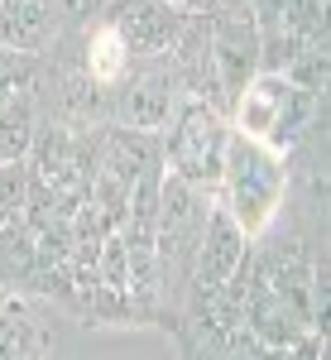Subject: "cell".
Masks as SVG:
<instances>
[{"label":"cell","mask_w":331,"mask_h":360,"mask_svg":"<svg viewBox=\"0 0 331 360\" xmlns=\"http://www.w3.org/2000/svg\"><path fill=\"white\" fill-rule=\"evenodd\" d=\"M317 106H322V101H317L312 91H303V86H293L288 77L259 72V77L231 101V130L254 139V144H264L269 154L283 159V154H293L307 139L312 120H317Z\"/></svg>","instance_id":"6da1fadb"},{"label":"cell","mask_w":331,"mask_h":360,"mask_svg":"<svg viewBox=\"0 0 331 360\" xmlns=\"http://www.w3.org/2000/svg\"><path fill=\"white\" fill-rule=\"evenodd\" d=\"M283 188H288V168L278 154H269L264 144L235 135L226 144V168H221V207L235 217V226L249 240H259L274 226L278 207H283Z\"/></svg>","instance_id":"7a4b0ae2"},{"label":"cell","mask_w":331,"mask_h":360,"mask_svg":"<svg viewBox=\"0 0 331 360\" xmlns=\"http://www.w3.org/2000/svg\"><path fill=\"white\" fill-rule=\"evenodd\" d=\"M226 144H231V120H226V111L183 96L173 120H168V130H164V173L193 183L202 193H212V188H221Z\"/></svg>","instance_id":"3957f363"},{"label":"cell","mask_w":331,"mask_h":360,"mask_svg":"<svg viewBox=\"0 0 331 360\" xmlns=\"http://www.w3.org/2000/svg\"><path fill=\"white\" fill-rule=\"evenodd\" d=\"M183 91L168 72V58L159 63H130V72L110 86V125L135 135H164Z\"/></svg>","instance_id":"277c9868"},{"label":"cell","mask_w":331,"mask_h":360,"mask_svg":"<svg viewBox=\"0 0 331 360\" xmlns=\"http://www.w3.org/2000/svg\"><path fill=\"white\" fill-rule=\"evenodd\" d=\"M188 20L183 10H173L168 0H110L101 25L115 29V39L125 44V53L135 63H159L178 49V39L188 34Z\"/></svg>","instance_id":"5b68a950"},{"label":"cell","mask_w":331,"mask_h":360,"mask_svg":"<svg viewBox=\"0 0 331 360\" xmlns=\"http://www.w3.org/2000/svg\"><path fill=\"white\" fill-rule=\"evenodd\" d=\"M207 193L164 173L159 178V221H154V259H159V274L168 264L188 269L193 264L197 236H202V221H207Z\"/></svg>","instance_id":"8992f818"},{"label":"cell","mask_w":331,"mask_h":360,"mask_svg":"<svg viewBox=\"0 0 331 360\" xmlns=\"http://www.w3.org/2000/svg\"><path fill=\"white\" fill-rule=\"evenodd\" d=\"M249 245H254V240H249L245 231L235 226V217H231L221 202H212V207H207V221H202V236H197L193 264H188L193 303H202V298L221 293V288L235 278V269L245 264Z\"/></svg>","instance_id":"52a82bcc"},{"label":"cell","mask_w":331,"mask_h":360,"mask_svg":"<svg viewBox=\"0 0 331 360\" xmlns=\"http://www.w3.org/2000/svg\"><path fill=\"white\" fill-rule=\"evenodd\" d=\"M63 29V0H0V49L44 53Z\"/></svg>","instance_id":"ba28073f"},{"label":"cell","mask_w":331,"mask_h":360,"mask_svg":"<svg viewBox=\"0 0 331 360\" xmlns=\"http://www.w3.org/2000/svg\"><path fill=\"white\" fill-rule=\"evenodd\" d=\"M39 135V86L0 101V164H25Z\"/></svg>","instance_id":"9c48e42d"},{"label":"cell","mask_w":331,"mask_h":360,"mask_svg":"<svg viewBox=\"0 0 331 360\" xmlns=\"http://www.w3.org/2000/svg\"><path fill=\"white\" fill-rule=\"evenodd\" d=\"M130 63L135 58L125 53V44L115 39V29L110 25H96V29H86V44H82V72L91 77L96 86H115L125 72H130Z\"/></svg>","instance_id":"30bf717a"},{"label":"cell","mask_w":331,"mask_h":360,"mask_svg":"<svg viewBox=\"0 0 331 360\" xmlns=\"http://www.w3.org/2000/svg\"><path fill=\"white\" fill-rule=\"evenodd\" d=\"M39 269V250H34V236L29 226H5L0 231V283H20V278H34Z\"/></svg>","instance_id":"8fae6325"},{"label":"cell","mask_w":331,"mask_h":360,"mask_svg":"<svg viewBox=\"0 0 331 360\" xmlns=\"http://www.w3.org/2000/svg\"><path fill=\"white\" fill-rule=\"evenodd\" d=\"M25 207H29V168L0 164V231L25 221Z\"/></svg>","instance_id":"7c38bea8"},{"label":"cell","mask_w":331,"mask_h":360,"mask_svg":"<svg viewBox=\"0 0 331 360\" xmlns=\"http://www.w3.org/2000/svg\"><path fill=\"white\" fill-rule=\"evenodd\" d=\"M34 86H39V58L0 49V101L20 96V91H34Z\"/></svg>","instance_id":"4fadbf2b"},{"label":"cell","mask_w":331,"mask_h":360,"mask_svg":"<svg viewBox=\"0 0 331 360\" xmlns=\"http://www.w3.org/2000/svg\"><path fill=\"white\" fill-rule=\"evenodd\" d=\"M106 5H110V0H63V20H67V25L91 29V20L106 15Z\"/></svg>","instance_id":"5bb4252c"},{"label":"cell","mask_w":331,"mask_h":360,"mask_svg":"<svg viewBox=\"0 0 331 360\" xmlns=\"http://www.w3.org/2000/svg\"><path fill=\"white\" fill-rule=\"evenodd\" d=\"M173 10H183V15H197V10H207V0H168Z\"/></svg>","instance_id":"9a60e30c"},{"label":"cell","mask_w":331,"mask_h":360,"mask_svg":"<svg viewBox=\"0 0 331 360\" xmlns=\"http://www.w3.org/2000/svg\"><path fill=\"white\" fill-rule=\"evenodd\" d=\"M0 303H5V293H0Z\"/></svg>","instance_id":"2e32d148"}]
</instances>
